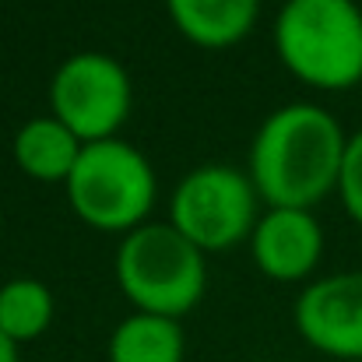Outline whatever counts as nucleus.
<instances>
[{
  "label": "nucleus",
  "mask_w": 362,
  "mask_h": 362,
  "mask_svg": "<svg viewBox=\"0 0 362 362\" xmlns=\"http://www.w3.org/2000/svg\"><path fill=\"white\" fill-rule=\"evenodd\" d=\"M345 130L317 103H288L257 127L246 176L267 208L313 211L338 190Z\"/></svg>",
  "instance_id": "obj_1"
},
{
  "label": "nucleus",
  "mask_w": 362,
  "mask_h": 362,
  "mask_svg": "<svg viewBox=\"0 0 362 362\" xmlns=\"http://www.w3.org/2000/svg\"><path fill=\"white\" fill-rule=\"evenodd\" d=\"M274 53L310 88L341 92L362 81V7L356 0H285Z\"/></svg>",
  "instance_id": "obj_2"
},
{
  "label": "nucleus",
  "mask_w": 362,
  "mask_h": 362,
  "mask_svg": "<svg viewBox=\"0 0 362 362\" xmlns=\"http://www.w3.org/2000/svg\"><path fill=\"white\" fill-rule=\"evenodd\" d=\"M117 285L134 303V313L180 320L201 303L208 264L204 253L169 222H144L120 240Z\"/></svg>",
  "instance_id": "obj_3"
},
{
  "label": "nucleus",
  "mask_w": 362,
  "mask_h": 362,
  "mask_svg": "<svg viewBox=\"0 0 362 362\" xmlns=\"http://www.w3.org/2000/svg\"><path fill=\"white\" fill-rule=\"evenodd\" d=\"M64 190L74 215L85 226L127 236L137 226H144L158 197V180L144 151H137L120 137H110L85 144Z\"/></svg>",
  "instance_id": "obj_4"
},
{
  "label": "nucleus",
  "mask_w": 362,
  "mask_h": 362,
  "mask_svg": "<svg viewBox=\"0 0 362 362\" xmlns=\"http://www.w3.org/2000/svg\"><path fill=\"white\" fill-rule=\"evenodd\" d=\"M257 190L236 165H197L190 169L169 204V226L183 233L201 253L229 250L236 243L250 240L257 226Z\"/></svg>",
  "instance_id": "obj_5"
},
{
  "label": "nucleus",
  "mask_w": 362,
  "mask_h": 362,
  "mask_svg": "<svg viewBox=\"0 0 362 362\" xmlns=\"http://www.w3.org/2000/svg\"><path fill=\"white\" fill-rule=\"evenodd\" d=\"M134 106L130 74L110 53H74L49 81V117L74 130L85 144L117 137Z\"/></svg>",
  "instance_id": "obj_6"
},
{
  "label": "nucleus",
  "mask_w": 362,
  "mask_h": 362,
  "mask_svg": "<svg viewBox=\"0 0 362 362\" xmlns=\"http://www.w3.org/2000/svg\"><path fill=\"white\" fill-rule=\"evenodd\" d=\"M299 338L338 362H362V271L317 278L296 299Z\"/></svg>",
  "instance_id": "obj_7"
},
{
  "label": "nucleus",
  "mask_w": 362,
  "mask_h": 362,
  "mask_svg": "<svg viewBox=\"0 0 362 362\" xmlns=\"http://www.w3.org/2000/svg\"><path fill=\"white\" fill-rule=\"evenodd\" d=\"M250 253L264 278L306 281L324 257V229L313 211L267 208L250 233Z\"/></svg>",
  "instance_id": "obj_8"
},
{
  "label": "nucleus",
  "mask_w": 362,
  "mask_h": 362,
  "mask_svg": "<svg viewBox=\"0 0 362 362\" xmlns=\"http://www.w3.org/2000/svg\"><path fill=\"white\" fill-rule=\"evenodd\" d=\"M180 35L201 49H229L243 42L260 14V0H165Z\"/></svg>",
  "instance_id": "obj_9"
},
{
  "label": "nucleus",
  "mask_w": 362,
  "mask_h": 362,
  "mask_svg": "<svg viewBox=\"0 0 362 362\" xmlns=\"http://www.w3.org/2000/svg\"><path fill=\"white\" fill-rule=\"evenodd\" d=\"M81 151L85 141L49 113L21 123L14 134V162L35 183H67Z\"/></svg>",
  "instance_id": "obj_10"
},
{
  "label": "nucleus",
  "mask_w": 362,
  "mask_h": 362,
  "mask_svg": "<svg viewBox=\"0 0 362 362\" xmlns=\"http://www.w3.org/2000/svg\"><path fill=\"white\" fill-rule=\"evenodd\" d=\"M110 362H183L187 338L180 320L130 313L110 334Z\"/></svg>",
  "instance_id": "obj_11"
},
{
  "label": "nucleus",
  "mask_w": 362,
  "mask_h": 362,
  "mask_svg": "<svg viewBox=\"0 0 362 362\" xmlns=\"http://www.w3.org/2000/svg\"><path fill=\"white\" fill-rule=\"evenodd\" d=\"M53 313L57 299L39 278H11L0 285V334H7L18 349L42 338L53 324Z\"/></svg>",
  "instance_id": "obj_12"
},
{
  "label": "nucleus",
  "mask_w": 362,
  "mask_h": 362,
  "mask_svg": "<svg viewBox=\"0 0 362 362\" xmlns=\"http://www.w3.org/2000/svg\"><path fill=\"white\" fill-rule=\"evenodd\" d=\"M338 197L349 211V218L362 226V130H356L345 144L341 176H338Z\"/></svg>",
  "instance_id": "obj_13"
},
{
  "label": "nucleus",
  "mask_w": 362,
  "mask_h": 362,
  "mask_svg": "<svg viewBox=\"0 0 362 362\" xmlns=\"http://www.w3.org/2000/svg\"><path fill=\"white\" fill-rule=\"evenodd\" d=\"M0 362H21L18 359V345L7 334H0Z\"/></svg>",
  "instance_id": "obj_14"
},
{
  "label": "nucleus",
  "mask_w": 362,
  "mask_h": 362,
  "mask_svg": "<svg viewBox=\"0 0 362 362\" xmlns=\"http://www.w3.org/2000/svg\"><path fill=\"white\" fill-rule=\"evenodd\" d=\"M359 92H362V81H359Z\"/></svg>",
  "instance_id": "obj_15"
},
{
  "label": "nucleus",
  "mask_w": 362,
  "mask_h": 362,
  "mask_svg": "<svg viewBox=\"0 0 362 362\" xmlns=\"http://www.w3.org/2000/svg\"><path fill=\"white\" fill-rule=\"evenodd\" d=\"M356 4H359V0H356Z\"/></svg>",
  "instance_id": "obj_16"
}]
</instances>
